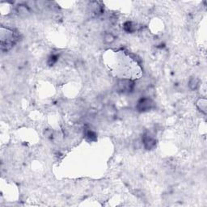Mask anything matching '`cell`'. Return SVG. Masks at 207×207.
I'll return each mask as SVG.
<instances>
[{"mask_svg":"<svg viewBox=\"0 0 207 207\" xmlns=\"http://www.w3.org/2000/svg\"><path fill=\"white\" fill-rule=\"evenodd\" d=\"M117 89H118L119 92H122V93H129V92L134 91L135 84L134 83V81H132L131 79L124 78L120 79V80L117 82Z\"/></svg>","mask_w":207,"mask_h":207,"instance_id":"1","label":"cell"},{"mask_svg":"<svg viewBox=\"0 0 207 207\" xmlns=\"http://www.w3.org/2000/svg\"><path fill=\"white\" fill-rule=\"evenodd\" d=\"M154 107V102L148 97L141 98L137 104V109L139 112H147Z\"/></svg>","mask_w":207,"mask_h":207,"instance_id":"2","label":"cell"},{"mask_svg":"<svg viewBox=\"0 0 207 207\" xmlns=\"http://www.w3.org/2000/svg\"><path fill=\"white\" fill-rule=\"evenodd\" d=\"M143 143L144 145L145 148L147 149V150H150V149H153L155 147L156 140L150 133L147 132L143 136Z\"/></svg>","mask_w":207,"mask_h":207,"instance_id":"3","label":"cell"},{"mask_svg":"<svg viewBox=\"0 0 207 207\" xmlns=\"http://www.w3.org/2000/svg\"><path fill=\"white\" fill-rule=\"evenodd\" d=\"M197 108L201 111L202 114H206V106H207V102L205 98H201L199 100H197Z\"/></svg>","mask_w":207,"mask_h":207,"instance_id":"4","label":"cell"},{"mask_svg":"<svg viewBox=\"0 0 207 207\" xmlns=\"http://www.w3.org/2000/svg\"><path fill=\"white\" fill-rule=\"evenodd\" d=\"M124 30L126 33H134L137 30V24L131 21L125 22L124 24Z\"/></svg>","mask_w":207,"mask_h":207,"instance_id":"5","label":"cell"},{"mask_svg":"<svg viewBox=\"0 0 207 207\" xmlns=\"http://www.w3.org/2000/svg\"><path fill=\"white\" fill-rule=\"evenodd\" d=\"M199 85L200 80L197 78H196V77H193V78H190L189 81V87L190 89L193 91L197 90V88H199Z\"/></svg>","mask_w":207,"mask_h":207,"instance_id":"6","label":"cell"},{"mask_svg":"<svg viewBox=\"0 0 207 207\" xmlns=\"http://www.w3.org/2000/svg\"><path fill=\"white\" fill-rule=\"evenodd\" d=\"M16 10H17L19 15H20L21 16H26L29 14V8H28V7L26 6V5H23V4L19 5Z\"/></svg>","mask_w":207,"mask_h":207,"instance_id":"7","label":"cell"},{"mask_svg":"<svg viewBox=\"0 0 207 207\" xmlns=\"http://www.w3.org/2000/svg\"><path fill=\"white\" fill-rule=\"evenodd\" d=\"M114 40H115V37L112 33H107L104 36V41H105L106 43H113Z\"/></svg>","mask_w":207,"mask_h":207,"instance_id":"8","label":"cell"},{"mask_svg":"<svg viewBox=\"0 0 207 207\" xmlns=\"http://www.w3.org/2000/svg\"><path fill=\"white\" fill-rule=\"evenodd\" d=\"M58 61V56L57 55H52L49 58V65H53Z\"/></svg>","mask_w":207,"mask_h":207,"instance_id":"9","label":"cell"}]
</instances>
